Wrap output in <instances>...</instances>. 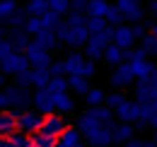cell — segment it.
<instances>
[{"mask_svg": "<svg viewBox=\"0 0 157 147\" xmlns=\"http://www.w3.org/2000/svg\"><path fill=\"white\" fill-rule=\"evenodd\" d=\"M5 82H7V80H5V73L0 70V87H5Z\"/></svg>", "mask_w": 157, "mask_h": 147, "instance_id": "46", "label": "cell"}, {"mask_svg": "<svg viewBox=\"0 0 157 147\" xmlns=\"http://www.w3.org/2000/svg\"><path fill=\"white\" fill-rule=\"evenodd\" d=\"M65 128H68V123H65V118H63L60 113H46V118L41 121L39 133H44V135H51V138H58V135H60Z\"/></svg>", "mask_w": 157, "mask_h": 147, "instance_id": "8", "label": "cell"}, {"mask_svg": "<svg viewBox=\"0 0 157 147\" xmlns=\"http://www.w3.org/2000/svg\"><path fill=\"white\" fill-rule=\"evenodd\" d=\"M94 73H97V68H94V60L92 58H85V63H82V70H80V75L82 77H94Z\"/></svg>", "mask_w": 157, "mask_h": 147, "instance_id": "38", "label": "cell"}, {"mask_svg": "<svg viewBox=\"0 0 157 147\" xmlns=\"http://www.w3.org/2000/svg\"><path fill=\"white\" fill-rule=\"evenodd\" d=\"M136 34H133V27H126V24H118L114 27V43H118L121 48H133L136 46Z\"/></svg>", "mask_w": 157, "mask_h": 147, "instance_id": "11", "label": "cell"}, {"mask_svg": "<svg viewBox=\"0 0 157 147\" xmlns=\"http://www.w3.org/2000/svg\"><path fill=\"white\" fill-rule=\"evenodd\" d=\"M15 128H17V118L12 113L0 111V138H10L15 133Z\"/></svg>", "mask_w": 157, "mask_h": 147, "instance_id": "18", "label": "cell"}, {"mask_svg": "<svg viewBox=\"0 0 157 147\" xmlns=\"http://www.w3.org/2000/svg\"><path fill=\"white\" fill-rule=\"evenodd\" d=\"M133 34H136V39H143L147 34V29H145L143 24H133Z\"/></svg>", "mask_w": 157, "mask_h": 147, "instance_id": "42", "label": "cell"}, {"mask_svg": "<svg viewBox=\"0 0 157 147\" xmlns=\"http://www.w3.org/2000/svg\"><path fill=\"white\" fill-rule=\"evenodd\" d=\"M68 87L75 94H82V96H85L87 89H90V80L82 77V75H68Z\"/></svg>", "mask_w": 157, "mask_h": 147, "instance_id": "19", "label": "cell"}, {"mask_svg": "<svg viewBox=\"0 0 157 147\" xmlns=\"http://www.w3.org/2000/svg\"><path fill=\"white\" fill-rule=\"evenodd\" d=\"M58 145V138H51V135H44V133H34V138H32V147H53Z\"/></svg>", "mask_w": 157, "mask_h": 147, "instance_id": "27", "label": "cell"}, {"mask_svg": "<svg viewBox=\"0 0 157 147\" xmlns=\"http://www.w3.org/2000/svg\"><path fill=\"white\" fill-rule=\"evenodd\" d=\"M24 22H27V12H24V10H17L12 17H7V27H10V29H17V27H24Z\"/></svg>", "mask_w": 157, "mask_h": 147, "instance_id": "37", "label": "cell"}, {"mask_svg": "<svg viewBox=\"0 0 157 147\" xmlns=\"http://www.w3.org/2000/svg\"><path fill=\"white\" fill-rule=\"evenodd\" d=\"M150 12H152V15H157V0H152V2H150Z\"/></svg>", "mask_w": 157, "mask_h": 147, "instance_id": "44", "label": "cell"}, {"mask_svg": "<svg viewBox=\"0 0 157 147\" xmlns=\"http://www.w3.org/2000/svg\"><path fill=\"white\" fill-rule=\"evenodd\" d=\"M109 0H90L87 5V17H106L109 12Z\"/></svg>", "mask_w": 157, "mask_h": 147, "instance_id": "20", "label": "cell"}, {"mask_svg": "<svg viewBox=\"0 0 157 147\" xmlns=\"http://www.w3.org/2000/svg\"><path fill=\"white\" fill-rule=\"evenodd\" d=\"M5 99H7V106L12 109H24L27 104H32L29 87H20V85H10L5 89Z\"/></svg>", "mask_w": 157, "mask_h": 147, "instance_id": "5", "label": "cell"}, {"mask_svg": "<svg viewBox=\"0 0 157 147\" xmlns=\"http://www.w3.org/2000/svg\"><path fill=\"white\" fill-rule=\"evenodd\" d=\"M123 99H126L123 94L114 92V94H106V99H104V101H106V106H111V109H116V106L121 104V101H123Z\"/></svg>", "mask_w": 157, "mask_h": 147, "instance_id": "39", "label": "cell"}, {"mask_svg": "<svg viewBox=\"0 0 157 147\" xmlns=\"http://www.w3.org/2000/svg\"><path fill=\"white\" fill-rule=\"evenodd\" d=\"M109 27V22L104 17H87V29H90V34H97L101 29H106Z\"/></svg>", "mask_w": 157, "mask_h": 147, "instance_id": "34", "label": "cell"}, {"mask_svg": "<svg viewBox=\"0 0 157 147\" xmlns=\"http://www.w3.org/2000/svg\"><path fill=\"white\" fill-rule=\"evenodd\" d=\"M15 118H17V130H24L29 135H34L41 128V121H44L39 111H20Z\"/></svg>", "mask_w": 157, "mask_h": 147, "instance_id": "7", "label": "cell"}, {"mask_svg": "<svg viewBox=\"0 0 157 147\" xmlns=\"http://www.w3.org/2000/svg\"><path fill=\"white\" fill-rule=\"evenodd\" d=\"M27 68H29V60H27V55L20 53L17 48L0 58V70L5 75H17V73H22V70H27Z\"/></svg>", "mask_w": 157, "mask_h": 147, "instance_id": "3", "label": "cell"}, {"mask_svg": "<svg viewBox=\"0 0 157 147\" xmlns=\"http://www.w3.org/2000/svg\"><path fill=\"white\" fill-rule=\"evenodd\" d=\"M34 41H39L41 46H46L48 51H53V48L60 43V39H58V34H56V29H39V32L34 34Z\"/></svg>", "mask_w": 157, "mask_h": 147, "instance_id": "15", "label": "cell"}, {"mask_svg": "<svg viewBox=\"0 0 157 147\" xmlns=\"http://www.w3.org/2000/svg\"><path fill=\"white\" fill-rule=\"evenodd\" d=\"M140 48H143L147 55H157V36H155V34H145Z\"/></svg>", "mask_w": 157, "mask_h": 147, "instance_id": "33", "label": "cell"}, {"mask_svg": "<svg viewBox=\"0 0 157 147\" xmlns=\"http://www.w3.org/2000/svg\"><path fill=\"white\" fill-rule=\"evenodd\" d=\"M116 7L123 12V17L128 22H140L145 17V10H143L140 0H116Z\"/></svg>", "mask_w": 157, "mask_h": 147, "instance_id": "10", "label": "cell"}, {"mask_svg": "<svg viewBox=\"0 0 157 147\" xmlns=\"http://www.w3.org/2000/svg\"><path fill=\"white\" fill-rule=\"evenodd\" d=\"M136 80V75H133V68H131V63L126 60V63H118L114 75H111V82L116 85V87H128L131 82Z\"/></svg>", "mask_w": 157, "mask_h": 147, "instance_id": "12", "label": "cell"}, {"mask_svg": "<svg viewBox=\"0 0 157 147\" xmlns=\"http://www.w3.org/2000/svg\"><path fill=\"white\" fill-rule=\"evenodd\" d=\"M150 126H152V128L157 130V113H155V116H152V118H150Z\"/></svg>", "mask_w": 157, "mask_h": 147, "instance_id": "45", "label": "cell"}, {"mask_svg": "<svg viewBox=\"0 0 157 147\" xmlns=\"http://www.w3.org/2000/svg\"><path fill=\"white\" fill-rule=\"evenodd\" d=\"M104 99H106V94H104V89H99V87H90V89H87V94H85V101H87L90 106L101 104Z\"/></svg>", "mask_w": 157, "mask_h": 147, "instance_id": "30", "label": "cell"}, {"mask_svg": "<svg viewBox=\"0 0 157 147\" xmlns=\"http://www.w3.org/2000/svg\"><path fill=\"white\" fill-rule=\"evenodd\" d=\"M29 34H27V29L24 27H17V29H10V41H12V46L15 48H24L27 43H29Z\"/></svg>", "mask_w": 157, "mask_h": 147, "instance_id": "22", "label": "cell"}, {"mask_svg": "<svg viewBox=\"0 0 157 147\" xmlns=\"http://www.w3.org/2000/svg\"><path fill=\"white\" fill-rule=\"evenodd\" d=\"M48 10L65 15V12H70V0H48Z\"/></svg>", "mask_w": 157, "mask_h": 147, "instance_id": "36", "label": "cell"}, {"mask_svg": "<svg viewBox=\"0 0 157 147\" xmlns=\"http://www.w3.org/2000/svg\"><path fill=\"white\" fill-rule=\"evenodd\" d=\"M123 53H126V48H121L118 43H106V48H104V63H109V65H118V63H123Z\"/></svg>", "mask_w": 157, "mask_h": 147, "instance_id": "16", "label": "cell"}, {"mask_svg": "<svg viewBox=\"0 0 157 147\" xmlns=\"http://www.w3.org/2000/svg\"><path fill=\"white\" fill-rule=\"evenodd\" d=\"M24 55L32 68H48L51 65V51L46 46H41L39 41H29L24 46Z\"/></svg>", "mask_w": 157, "mask_h": 147, "instance_id": "2", "label": "cell"}, {"mask_svg": "<svg viewBox=\"0 0 157 147\" xmlns=\"http://www.w3.org/2000/svg\"><path fill=\"white\" fill-rule=\"evenodd\" d=\"M63 63H65V73H68V75H80L82 63H85V55H82V53H70Z\"/></svg>", "mask_w": 157, "mask_h": 147, "instance_id": "21", "label": "cell"}, {"mask_svg": "<svg viewBox=\"0 0 157 147\" xmlns=\"http://www.w3.org/2000/svg\"><path fill=\"white\" fill-rule=\"evenodd\" d=\"M131 138H133V123L128 121L114 123V142H128Z\"/></svg>", "mask_w": 157, "mask_h": 147, "instance_id": "17", "label": "cell"}, {"mask_svg": "<svg viewBox=\"0 0 157 147\" xmlns=\"http://www.w3.org/2000/svg\"><path fill=\"white\" fill-rule=\"evenodd\" d=\"M150 34H155V36H157V22L152 24V29H150Z\"/></svg>", "mask_w": 157, "mask_h": 147, "instance_id": "47", "label": "cell"}, {"mask_svg": "<svg viewBox=\"0 0 157 147\" xmlns=\"http://www.w3.org/2000/svg\"><path fill=\"white\" fill-rule=\"evenodd\" d=\"M0 27H2V19H0Z\"/></svg>", "mask_w": 157, "mask_h": 147, "instance_id": "48", "label": "cell"}, {"mask_svg": "<svg viewBox=\"0 0 157 147\" xmlns=\"http://www.w3.org/2000/svg\"><path fill=\"white\" fill-rule=\"evenodd\" d=\"M32 70H34V87H48L51 70L48 68H32Z\"/></svg>", "mask_w": 157, "mask_h": 147, "instance_id": "28", "label": "cell"}, {"mask_svg": "<svg viewBox=\"0 0 157 147\" xmlns=\"http://www.w3.org/2000/svg\"><path fill=\"white\" fill-rule=\"evenodd\" d=\"M48 89H51V92H65V89H70V87H68V77H65V75H51Z\"/></svg>", "mask_w": 157, "mask_h": 147, "instance_id": "29", "label": "cell"}, {"mask_svg": "<svg viewBox=\"0 0 157 147\" xmlns=\"http://www.w3.org/2000/svg\"><path fill=\"white\" fill-rule=\"evenodd\" d=\"M136 99L138 101H155L157 104V73L145 77V80H138Z\"/></svg>", "mask_w": 157, "mask_h": 147, "instance_id": "6", "label": "cell"}, {"mask_svg": "<svg viewBox=\"0 0 157 147\" xmlns=\"http://www.w3.org/2000/svg\"><path fill=\"white\" fill-rule=\"evenodd\" d=\"M58 145L60 147H80L82 145V130L80 128H65L58 135Z\"/></svg>", "mask_w": 157, "mask_h": 147, "instance_id": "13", "label": "cell"}, {"mask_svg": "<svg viewBox=\"0 0 157 147\" xmlns=\"http://www.w3.org/2000/svg\"><path fill=\"white\" fill-rule=\"evenodd\" d=\"M80 130L87 138L90 145H111L114 142V121L111 123H101L94 116H90L87 111L80 116Z\"/></svg>", "mask_w": 157, "mask_h": 147, "instance_id": "1", "label": "cell"}, {"mask_svg": "<svg viewBox=\"0 0 157 147\" xmlns=\"http://www.w3.org/2000/svg\"><path fill=\"white\" fill-rule=\"evenodd\" d=\"M87 5H90V0H70V10H78L85 15H87Z\"/></svg>", "mask_w": 157, "mask_h": 147, "instance_id": "41", "label": "cell"}, {"mask_svg": "<svg viewBox=\"0 0 157 147\" xmlns=\"http://www.w3.org/2000/svg\"><path fill=\"white\" fill-rule=\"evenodd\" d=\"M32 104L34 109L39 111L41 116L46 113H56V106H53V92L48 87H36V92L32 94Z\"/></svg>", "mask_w": 157, "mask_h": 147, "instance_id": "4", "label": "cell"}, {"mask_svg": "<svg viewBox=\"0 0 157 147\" xmlns=\"http://www.w3.org/2000/svg\"><path fill=\"white\" fill-rule=\"evenodd\" d=\"M46 10H48V0H27V5H24L27 15H41Z\"/></svg>", "mask_w": 157, "mask_h": 147, "instance_id": "26", "label": "cell"}, {"mask_svg": "<svg viewBox=\"0 0 157 147\" xmlns=\"http://www.w3.org/2000/svg\"><path fill=\"white\" fill-rule=\"evenodd\" d=\"M24 29H27V34H32V36H34L39 29H44V24H41V17H39V15H27Z\"/></svg>", "mask_w": 157, "mask_h": 147, "instance_id": "32", "label": "cell"}, {"mask_svg": "<svg viewBox=\"0 0 157 147\" xmlns=\"http://www.w3.org/2000/svg\"><path fill=\"white\" fill-rule=\"evenodd\" d=\"M2 106H7V99H5V89L0 87V109H2Z\"/></svg>", "mask_w": 157, "mask_h": 147, "instance_id": "43", "label": "cell"}, {"mask_svg": "<svg viewBox=\"0 0 157 147\" xmlns=\"http://www.w3.org/2000/svg\"><path fill=\"white\" fill-rule=\"evenodd\" d=\"M41 24H44V29H56L60 24V15L58 12H53V10H46V12H41Z\"/></svg>", "mask_w": 157, "mask_h": 147, "instance_id": "25", "label": "cell"}, {"mask_svg": "<svg viewBox=\"0 0 157 147\" xmlns=\"http://www.w3.org/2000/svg\"><path fill=\"white\" fill-rule=\"evenodd\" d=\"M15 85H20V87H32V85H34V70L27 68V70L17 73L15 75Z\"/></svg>", "mask_w": 157, "mask_h": 147, "instance_id": "31", "label": "cell"}, {"mask_svg": "<svg viewBox=\"0 0 157 147\" xmlns=\"http://www.w3.org/2000/svg\"><path fill=\"white\" fill-rule=\"evenodd\" d=\"M7 140H10V147H32V138H29V133H24V130L12 133Z\"/></svg>", "mask_w": 157, "mask_h": 147, "instance_id": "23", "label": "cell"}, {"mask_svg": "<svg viewBox=\"0 0 157 147\" xmlns=\"http://www.w3.org/2000/svg\"><path fill=\"white\" fill-rule=\"evenodd\" d=\"M17 10H20L17 0H0V19L2 22H7V17H12Z\"/></svg>", "mask_w": 157, "mask_h": 147, "instance_id": "24", "label": "cell"}, {"mask_svg": "<svg viewBox=\"0 0 157 147\" xmlns=\"http://www.w3.org/2000/svg\"><path fill=\"white\" fill-rule=\"evenodd\" d=\"M53 106H56V113H70L75 109V99L65 92H53Z\"/></svg>", "mask_w": 157, "mask_h": 147, "instance_id": "14", "label": "cell"}, {"mask_svg": "<svg viewBox=\"0 0 157 147\" xmlns=\"http://www.w3.org/2000/svg\"><path fill=\"white\" fill-rule=\"evenodd\" d=\"M114 116H116L118 121H128V123H133V121H140V104L136 101H131V99H123L121 104H118L116 109H114Z\"/></svg>", "mask_w": 157, "mask_h": 147, "instance_id": "9", "label": "cell"}, {"mask_svg": "<svg viewBox=\"0 0 157 147\" xmlns=\"http://www.w3.org/2000/svg\"><path fill=\"white\" fill-rule=\"evenodd\" d=\"M48 70H51V75H65V63L63 60H51Z\"/></svg>", "mask_w": 157, "mask_h": 147, "instance_id": "40", "label": "cell"}, {"mask_svg": "<svg viewBox=\"0 0 157 147\" xmlns=\"http://www.w3.org/2000/svg\"><path fill=\"white\" fill-rule=\"evenodd\" d=\"M106 22H109V24H111V27H118V24H123V12H121V10H118L116 5H114V7H109V12H106Z\"/></svg>", "mask_w": 157, "mask_h": 147, "instance_id": "35", "label": "cell"}]
</instances>
